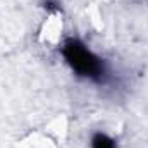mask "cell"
Here are the masks:
<instances>
[{
  "label": "cell",
  "mask_w": 148,
  "mask_h": 148,
  "mask_svg": "<svg viewBox=\"0 0 148 148\" xmlns=\"http://www.w3.org/2000/svg\"><path fill=\"white\" fill-rule=\"evenodd\" d=\"M60 53L76 76L90 79L97 84H107L110 79L105 60L86 47L79 38H67L60 45Z\"/></svg>",
  "instance_id": "1"
},
{
  "label": "cell",
  "mask_w": 148,
  "mask_h": 148,
  "mask_svg": "<svg viewBox=\"0 0 148 148\" xmlns=\"http://www.w3.org/2000/svg\"><path fill=\"white\" fill-rule=\"evenodd\" d=\"M91 148H117L115 141L105 133H95L90 141Z\"/></svg>",
  "instance_id": "2"
}]
</instances>
